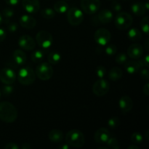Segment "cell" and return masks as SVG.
<instances>
[{"instance_id":"6da1fadb","label":"cell","mask_w":149,"mask_h":149,"mask_svg":"<svg viewBox=\"0 0 149 149\" xmlns=\"http://www.w3.org/2000/svg\"><path fill=\"white\" fill-rule=\"evenodd\" d=\"M17 118V111L14 105L8 101L0 103V119L5 123H13Z\"/></svg>"},{"instance_id":"7a4b0ae2","label":"cell","mask_w":149,"mask_h":149,"mask_svg":"<svg viewBox=\"0 0 149 149\" xmlns=\"http://www.w3.org/2000/svg\"><path fill=\"white\" fill-rule=\"evenodd\" d=\"M65 142L72 148H81L85 143V138L84 134L79 130H71L66 134Z\"/></svg>"},{"instance_id":"3957f363","label":"cell","mask_w":149,"mask_h":149,"mask_svg":"<svg viewBox=\"0 0 149 149\" xmlns=\"http://www.w3.org/2000/svg\"><path fill=\"white\" fill-rule=\"evenodd\" d=\"M17 79L23 85H31L36 80V73L30 66L23 67L19 70Z\"/></svg>"},{"instance_id":"277c9868","label":"cell","mask_w":149,"mask_h":149,"mask_svg":"<svg viewBox=\"0 0 149 149\" xmlns=\"http://www.w3.org/2000/svg\"><path fill=\"white\" fill-rule=\"evenodd\" d=\"M133 23L132 16L126 12H119L114 18V24L116 29L125 31L130 29Z\"/></svg>"},{"instance_id":"5b68a950","label":"cell","mask_w":149,"mask_h":149,"mask_svg":"<svg viewBox=\"0 0 149 149\" xmlns=\"http://www.w3.org/2000/svg\"><path fill=\"white\" fill-rule=\"evenodd\" d=\"M36 76L42 81L50 79L54 74V70L49 63L40 62L36 68Z\"/></svg>"},{"instance_id":"8992f818","label":"cell","mask_w":149,"mask_h":149,"mask_svg":"<svg viewBox=\"0 0 149 149\" xmlns=\"http://www.w3.org/2000/svg\"><path fill=\"white\" fill-rule=\"evenodd\" d=\"M67 20L68 23L73 26H79L84 20L82 11L77 7H71L67 10Z\"/></svg>"},{"instance_id":"52a82bcc","label":"cell","mask_w":149,"mask_h":149,"mask_svg":"<svg viewBox=\"0 0 149 149\" xmlns=\"http://www.w3.org/2000/svg\"><path fill=\"white\" fill-rule=\"evenodd\" d=\"M36 42L42 49H47L50 47L53 42V38L49 31L42 30L36 35Z\"/></svg>"},{"instance_id":"ba28073f","label":"cell","mask_w":149,"mask_h":149,"mask_svg":"<svg viewBox=\"0 0 149 149\" xmlns=\"http://www.w3.org/2000/svg\"><path fill=\"white\" fill-rule=\"evenodd\" d=\"M110 90V84L103 78L99 79L93 86V92L97 97H102L107 94Z\"/></svg>"},{"instance_id":"9c48e42d","label":"cell","mask_w":149,"mask_h":149,"mask_svg":"<svg viewBox=\"0 0 149 149\" xmlns=\"http://www.w3.org/2000/svg\"><path fill=\"white\" fill-rule=\"evenodd\" d=\"M94 39L96 43L101 46H105L111 41V34L108 29L105 28H100L95 33Z\"/></svg>"},{"instance_id":"30bf717a","label":"cell","mask_w":149,"mask_h":149,"mask_svg":"<svg viewBox=\"0 0 149 149\" xmlns=\"http://www.w3.org/2000/svg\"><path fill=\"white\" fill-rule=\"evenodd\" d=\"M81 7L83 11L88 15L97 13L100 7V0H81Z\"/></svg>"},{"instance_id":"8fae6325","label":"cell","mask_w":149,"mask_h":149,"mask_svg":"<svg viewBox=\"0 0 149 149\" xmlns=\"http://www.w3.org/2000/svg\"><path fill=\"white\" fill-rule=\"evenodd\" d=\"M16 80L15 71L11 68L6 67L0 70V81L4 84H13Z\"/></svg>"},{"instance_id":"7c38bea8","label":"cell","mask_w":149,"mask_h":149,"mask_svg":"<svg viewBox=\"0 0 149 149\" xmlns=\"http://www.w3.org/2000/svg\"><path fill=\"white\" fill-rule=\"evenodd\" d=\"M18 45L22 49L31 51L36 47V42L31 36L25 34L19 38Z\"/></svg>"},{"instance_id":"4fadbf2b","label":"cell","mask_w":149,"mask_h":149,"mask_svg":"<svg viewBox=\"0 0 149 149\" xmlns=\"http://www.w3.org/2000/svg\"><path fill=\"white\" fill-rule=\"evenodd\" d=\"M143 47L141 45H140V44H132V45H131L130 46L128 47L127 51V55L130 58L134 60L141 58V57L143 55Z\"/></svg>"},{"instance_id":"5bb4252c","label":"cell","mask_w":149,"mask_h":149,"mask_svg":"<svg viewBox=\"0 0 149 149\" xmlns=\"http://www.w3.org/2000/svg\"><path fill=\"white\" fill-rule=\"evenodd\" d=\"M119 106L122 113L123 114H126L133 108V101L130 96L123 95L119 99Z\"/></svg>"},{"instance_id":"9a60e30c","label":"cell","mask_w":149,"mask_h":149,"mask_svg":"<svg viewBox=\"0 0 149 149\" xmlns=\"http://www.w3.org/2000/svg\"><path fill=\"white\" fill-rule=\"evenodd\" d=\"M22 6L27 13L33 14L40 9V2L39 0H22Z\"/></svg>"},{"instance_id":"2e32d148","label":"cell","mask_w":149,"mask_h":149,"mask_svg":"<svg viewBox=\"0 0 149 149\" xmlns=\"http://www.w3.org/2000/svg\"><path fill=\"white\" fill-rule=\"evenodd\" d=\"M111 137L110 132L106 128L101 127L97 130L94 135V140L98 144H105Z\"/></svg>"},{"instance_id":"e0dca14e","label":"cell","mask_w":149,"mask_h":149,"mask_svg":"<svg viewBox=\"0 0 149 149\" xmlns=\"http://www.w3.org/2000/svg\"><path fill=\"white\" fill-rule=\"evenodd\" d=\"M20 26L24 29H31L36 26V20L30 15H23L19 19Z\"/></svg>"},{"instance_id":"ac0fdd59","label":"cell","mask_w":149,"mask_h":149,"mask_svg":"<svg viewBox=\"0 0 149 149\" xmlns=\"http://www.w3.org/2000/svg\"><path fill=\"white\" fill-rule=\"evenodd\" d=\"M97 19L98 22L102 24H107L111 23L113 19V13L110 10L103 9L100 10L97 15Z\"/></svg>"},{"instance_id":"d6986e66","label":"cell","mask_w":149,"mask_h":149,"mask_svg":"<svg viewBox=\"0 0 149 149\" xmlns=\"http://www.w3.org/2000/svg\"><path fill=\"white\" fill-rule=\"evenodd\" d=\"M125 68L129 74H135L139 71L141 68V65L139 61H127L125 63Z\"/></svg>"},{"instance_id":"ffe728a7","label":"cell","mask_w":149,"mask_h":149,"mask_svg":"<svg viewBox=\"0 0 149 149\" xmlns=\"http://www.w3.org/2000/svg\"><path fill=\"white\" fill-rule=\"evenodd\" d=\"M48 138L51 142L54 143H58L61 142L63 139V133L60 130H52L49 131L48 134Z\"/></svg>"},{"instance_id":"44dd1931","label":"cell","mask_w":149,"mask_h":149,"mask_svg":"<svg viewBox=\"0 0 149 149\" xmlns=\"http://www.w3.org/2000/svg\"><path fill=\"white\" fill-rule=\"evenodd\" d=\"M13 58L17 65H24L27 61V56L26 53L21 49H16L13 52Z\"/></svg>"},{"instance_id":"7402d4cb","label":"cell","mask_w":149,"mask_h":149,"mask_svg":"<svg viewBox=\"0 0 149 149\" xmlns=\"http://www.w3.org/2000/svg\"><path fill=\"white\" fill-rule=\"evenodd\" d=\"M123 76V72L122 70L119 67H113L111 68L110 71H109L108 74V77L111 81H118V80L121 79Z\"/></svg>"},{"instance_id":"603a6c76","label":"cell","mask_w":149,"mask_h":149,"mask_svg":"<svg viewBox=\"0 0 149 149\" xmlns=\"http://www.w3.org/2000/svg\"><path fill=\"white\" fill-rule=\"evenodd\" d=\"M131 10L134 15L136 16H143L146 13V9L145 8L143 3L135 2L131 6Z\"/></svg>"},{"instance_id":"cb8c5ba5","label":"cell","mask_w":149,"mask_h":149,"mask_svg":"<svg viewBox=\"0 0 149 149\" xmlns=\"http://www.w3.org/2000/svg\"><path fill=\"white\" fill-rule=\"evenodd\" d=\"M127 38L132 42H138L142 39V33L137 28H132L127 32Z\"/></svg>"},{"instance_id":"d4e9b609","label":"cell","mask_w":149,"mask_h":149,"mask_svg":"<svg viewBox=\"0 0 149 149\" xmlns=\"http://www.w3.org/2000/svg\"><path fill=\"white\" fill-rule=\"evenodd\" d=\"M68 10V4L65 1H58L54 4V10L59 14H63Z\"/></svg>"},{"instance_id":"484cf974","label":"cell","mask_w":149,"mask_h":149,"mask_svg":"<svg viewBox=\"0 0 149 149\" xmlns=\"http://www.w3.org/2000/svg\"><path fill=\"white\" fill-rule=\"evenodd\" d=\"M47 60L48 62L50 64H52V65H56V64H58L61 61V55L59 52L53 51V52H51L48 55Z\"/></svg>"},{"instance_id":"4316f807","label":"cell","mask_w":149,"mask_h":149,"mask_svg":"<svg viewBox=\"0 0 149 149\" xmlns=\"http://www.w3.org/2000/svg\"><path fill=\"white\" fill-rule=\"evenodd\" d=\"M45 52L42 49H36L31 54V60L34 63H40L45 58Z\"/></svg>"},{"instance_id":"83f0119b","label":"cell","mask_w":149,"mask_h":149,"mask_svg":"<svg viewBox=\"0 0 149 149\" xmlns=\"http://www.w3.org/2000/svg\"><path fill=\"white\" fill-rule=\"evenodd\" d=\"M41 14H42V17L44 18L49 20V19H52L55 17V11L54 10V9L47 7V8H45L44 10H42V12H41Z\"/></svg>"},{"instance_id":"f1b7e54d","label":"cell","mask_w":149,"mask_h":149,"mask_svg":"<svg viewBox=\"0 0 149 149\" xmlns=\"http://www.w3.org/2000/svg\"><path fill=\"white\" fill-rule=\"evenodd\" d=\"M106 144L108 145L109 148L112 149H119L121 147L118 140L116 138H113V137H110L107 142H106Z\"/></svg>"},{"instance_id":"f546056e","label":"cell","mask_w":149,"mask_h":149,"mask_svg":"<svg viewBox=\"0 0 149 149\" xmlns=\"http://www.w3.org/2000/svg\"><path fill=\"white\" fill-rule=\"evenodd\" d=\"M131 141L135 144H141L143 141V137L140 132H135L131 135Z\"/></svg>"},{"instance_id":"4dcf8cb0","label":"cell","mask_w":149,"mask_h":149,"mask_svg":"<svg viewBox=\"0 0 149 149\" xmlns=\"http://www.w3.org/2000/svg\"><path fill=\"white\" fill-rule=\"evenodd\" d=\"M108 125L111 128H117L120 125V119L117 116H113L108 120Z\"/></svg>"},{"instance_id":"1f68e13d","label":"cell","mask_w":149,"mask_h":149,"mask_svg":"<svg viewBox=\"0 0 149 149\" xmlns=\"http://www.w3.org/2000/svg\"><path fill=\"white\" fill-rule=\"evenodd\" d=\"M116 52H117V47L116 45H113V44L107 45L105 49V52L109 56H113L116 53Z\"/></svg>"},{"instance_id":"d6a6232c","label":"cell","mask_w":149,"mask_h":149,"mask_svg":"<svg viewBox=\"0 0 149 149\" xmlns=\"http://www.w3.org/2000/svg\"><path fill=\"white\" fill-rule=\"evenodd\" d=\"M141 30L143 31V33H145L146 34H148V16H146L143 18L142 19L141 22Z\"/></svg>"},{"instance_id":"836d02e7","label":"cell","mask_w":149,"mask_h":149,"mask_svg":"<svg viewBox=\"0 0 149 149\" xmlns=\"http://www.w3.org/2000/svg\"><path fill=\"white\" fill-rule=\"evenodd\" d=\"M15 11L13 10V8H10V7H7V8H4L2 11V16H4L5 18L9 19L11 18L12 17H13L14 15Z\"/></svg>"},{"instance_id":"e575fe53","label":"cell","mask_w":149,"mask_h":149,"mask_svg":"<svg viewBox=\"0 0 149 149\" xmlns=\"http://www.w3.org/2000/svg\"><path fill=\"white\" fill-rule=\"evenodd\" d=\"M115 61L118 64H125V62L127 61V57L126 54L120 53L116 55Z\"/></svg>"},{"instance_id":"d590c367","label":"cell","mask_w":149,"mask_h":149,"mask_svg":"<svg viewBox=\"0 0 149 149\" xmlns=\"http://www.w3.org/2000/svg\"><path fill=\"white\" fill-rule=\"evenodd\" d=\"M106 74V68L103 65L97 67L96 68V75L97 76L99 79L103 78Z\"/></svg>"},{"instance_id":"8d00e7d4","label":"cell","mask_w":149,"mask_h":149,"mask_svg":"<svg viewBox=\"0 0 149 149\" xmlns=\"http://www.w3.org/2000/svg\"><path fill=\"white\" fill-rule=\"evenodd\" d=\"M140 76H141V78L143 79L145 81H148L149 80V71L148 69V68H146L144 67L143 68H142L140 72Z\"/></svg>"},{"instance_id":"74e56055","label":"cell","mask_w":149,"mask_h":149,"mask_svg":"<svg viewBox=\"0 0 149 149\" xmlns=\"http://www.w3.org/2000/svg\"><path fill=\"white\" fill-rule=\"evenodd\" d=\"M111 9L113 10V11L116 12V13H119L122 9V5H121L120 3L115 1L111 3Z\"/></svg>"},{"instance_id":"f35d334b","label":"cell","mask_w":149,"mask_h":149,"mask_svg":"<svg viewBox=\"0 0 149 149\" xmlns=\"http://www.w3.org/2000/svg\"><path fill=\"white\" fill-rule=\"evenodd\" d=\"M2 93L5 95H9L13 93V87H12L11 84H6L2 88Z\"/></svg>"},{"instance_id":"ab89813d","label":"cell","mask_w":149,"mask_h":149,"mask_svg":"<svg viewBox=\"0 0 149 149\" xmlns=\"http://www.w3.org/2000/svg\"><path fill=\"white\" fill-rule=\"evenodd\" d=\"M17 27L18 26H17V24L16 23H13V22L10 21L7 22V29H8L9 31L13 33V32L16 31L17 30Z\"/></svg>"},{"instance_id":"60d3db41","label":"cell","mask_w":149,"mask_h":149,"mask_svg":"<svg viewBox=\"0 0 149 149\" xmlns=\"http://www.w3.org/2000/svg\"><path fill=\"white\" fill-rule=\"evenodd\" d=\"M148 55H146L142 60H140L139 63L141 65V68L143 67H146V68H148L149 66V60H148Z\"/></svg>"},{"instance_id":"b9f144b4","label":"cell","mask_w":149,"mask_h":149,"mask_svg":"<svg viewBox=\"0 0 149 149\" xmlns=\"http://www.w3.org/2000/svg\"><path fill=\"white\" fill-rule=\"evenodd\" d=\"M20 147L15 143H8L4 146V149H19Z\"/></svg>"},{"instance_id":"7bdbcfd3","label":"cell","mask_w":149,"mask_h":149,"mask_svg":"<svg viewBox=\"0 0 149 149\" xmlns=\"http://www.w3.org/2000/svg\"><path fill=\"white\" fill-rule=\"evenodd\" d=\"M6 36H7V33L3 29H0V42H4L6 39Z\"/></svg>"},{"instance_id":"ee69618b","label":"cell","mask_w":149,"mask_h":149,"mask_svg":"<svg viewBox=\"0 0 149 149\" xmlns=\"http://www.w3.org/2000/svg\"><path fill=\"white\" fill-rule=\"evenodd\" d=\"M20 0H4V1L6 2V4H9V5L11 6H15L17 5L19 2H20Z\"/></svg>"},{"instance_id":"f6af8a7d","label":"cell","mask_w":149,"mask_h":149,"mask_svg":"<svg viewBox=\"0 0 149 149\" xmlns=\"http://www.w3.org/2000/svg\"><path fill=\"white\" fill-rule=\"evenodd\" d=\"M143 92L144 95L146 96L149 95V83L147 82L145 85L143 87Z\"/></svg>"},{"instance_id":"bcb514c9","label":"cell","mask_w":149,"mask_h":149,"mask_svg":"<svg viewBox=\"0 0 149 149\" xmlns=\"http://www.w3.org/2000/svg\"><path fill=\"white\" fill-rule=\"evenodd\" d=\"M143 48H145L146 50H147V51L149 50V40H148V39H146L145 40V42H144Z\"/></svg>"},{"instance_id":"7dc6e473","label":"cell","mask_w":149,"mask_h":149,"mask_svg":"<svg viewBox=\"0 0 149 149\" xmlns=\"http://www.w3.org/2000/svg\"><path fill=\"white\" fill-rule=\"evenodd\" d=\"M31 148V146L30 144L28 143H23L21 145L22 149H30Z\"/></svg>"},{"instance_id":"c3c4849f","label":"cell","mask_w":149,"mask_h":149,"mask_svg":"<svg viewBox=\"0 0 149 149\" xmlns=\"http://www.w3.org/2000/svg\"><path fill=\"white\" fill-rule=\"evenodd\" d=\"M69 148H70V146L67 143L62 144V145H61L58 146V148H60V149H69Z\"/></svg>"},{"instance_id":"681fc988","label":"cell","mask_w":149,"mask_h":149,"mask_svg":"<svg viewBox=\"0 0 149 149\" xmlns=\"http://www.w3.org/2000/svg\"><path fill=\"white\" fill-rule=\"evenodd\" d=\"M127 149H140V147H138L136 144H135V145H131L128 146Z\"/></svg>"},{"instance_id":"f907efd6","label":"cell","mask_w":149,"mask_h":149,"mask_svg":"<svg viewBox=\"0 0 149 149\" xmlns=\"http://www.w3.org/2000/svg\"><path fill=\"white\" fill-rule=\"evenodd\" d=\"M2 21H3V16H2V15H1V13H0V25L1 24Z\"/></svg>"},{"instance_id":"816d5d0a","label":"cell","mask_w":149,"mask_h":149,"mask_svg":"<svg viewBox=\"0 0 149 149\" xmlns=\"http://www.w3.org/2000/svg\"><path fill=\"white\" fill-rule=\"evenodd\" d=\"M144 6H145V8L146 9V10H148V3L146 2L145 4H144Z\"/></svg>"},{"instance_id":"f5cc1de1","label":"cell","mask_w":149,"mask_h":149,"mask_svg":"<svg viewBox=\"0 0 149 149\" xmlns=\"http://www.w3.org/2000/svg\"><path fill=\"white\" fill-rule=\"evenodd\" d=\"M98 149H109V147H99Z\"/></svg>"},{"instance_id":"db71d44e","label":"cell","mask_w":149,"mask_h":149,"mask_svg":"<svg viewBox=\"0 0 149 149\" xmlns=\"http://www.w3.org/2000/svg\"><path fill=\"white\" fill-rule=\"evenodd\" d=\"M148 130L146 131V138L148 140Z\"/></svg>"},{"instance_id":"11a10c76","label":"cell","mask_w":149,"mask_h":149,"mask_svg":"<svg viewBox=\"0 0 149 149\" xmlns=\"http://www.w3.org/2000/svg\"><path fill=\"white\" fill-rule=\"evenodd\" d=\"M123 1H129V0H123Z\"/></svg>"},{"instance_id":"9f6ffc18","label":"cell","mask_w":149,"mask_h":149,"mask_svg":"<svg viewBox=\"0 0 149 149\" xmlns=\"http://www.w3.org/2000/svg\"><path fill=\"white\" fill-rule=\"evenodd\" d=\"M109 1H113V0H109Z\"/></svg>"},{"instance_id":"6f0895ef","label":"cell","mask_w":149,"mask_h":149,"mask_svg":"<svg viewBox=\"0 0 149 149\" xmlns=\"http://www.w3.org/2000/svg\"><path fill=\"white\" fill-rule=\"evenodd\" d=\"M64 1H67V0H64Z\"/></svg>"}]
</instances>
